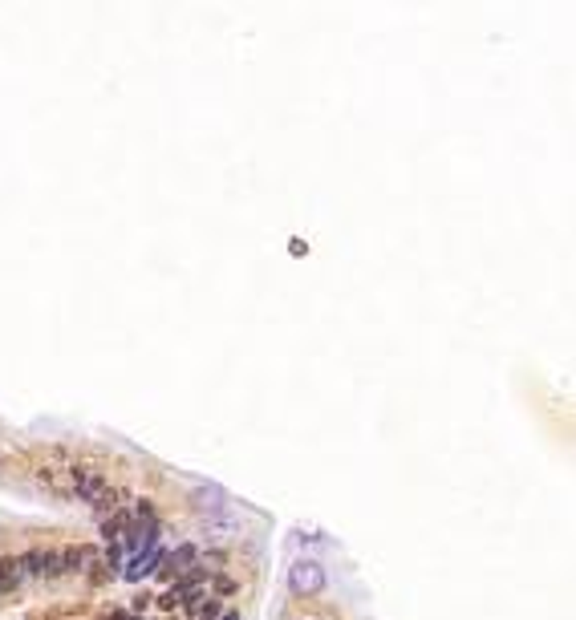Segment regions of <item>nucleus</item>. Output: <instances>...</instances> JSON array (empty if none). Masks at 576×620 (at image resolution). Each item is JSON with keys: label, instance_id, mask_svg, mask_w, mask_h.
<instances>
[{"label": "nucleus", "instance_id": "nucleus-2", "mask_svg": "<svg viewBox=\"0 0 576 620\" xmlns=\"http://www.w3.org/2000/svg\"><path fill=\"white\" fill-rule=\"evenodd\" d=\"M159 559H163V552H159V547H147V555H134V564L122 571V576H126V580H142L147 571H154V564H159Z\"/></svg>", "mask_w": 576, "mask_h": 620}, {"label": "nucleus", "instance_id": "nucleus-4", "mask_svg": "<svg viewBox=\"0 0 576 620\" xmlns=\"http://www.w3.org/2000/svg\"><path fill=\"white\" fill-rule=\"evenodd\" d=\"M195 555H199V552L191 547V543H183V547H179L175 555H166V564H171L175 571H183V568H191V559H195ZM171 568H166V571H171Z\"/></svg>", "mask_w": 576, "mask_h": 620}, {"label": "nucleus", "instance_id": "nucleus-1", "mask_svg": "<svg viewBox=\"0 0 576 620\" xmlns=\"http://www.w3.org/2000/svg\"><path fill=\"white\" fill-rule=\"evenodd\" d=\"M288 584H293V592H321L325 588V571L317 568V564H297L293 568V576H288Z\"/></svg>", "mask_w": 576, "mask_h": 620}, {"label": "nucleus", "instance_id": "nucleus-3", "mask_svg": "<svg viewBox=\"0 0 576 620\" xmlns=\"http://www.w3.org/2000/svg\"><path fill=\"white\" fill-rule=\"evenodd\" d=\"M191 503H195L199 511H212L215 515V511H223V490L219 487H199L195 495H191Z\"/></svg>", "mask_w": 576, "mask_h": 620}, {"label": "nucleus", "instance_id": "nucleus-5", "mask_svg": "<svg viewBox=\"0 0 576 620\" xmlns=\"http://www.w3.org/2000/svg\"><path fill=\"white\" fill-rule=\"evenodd\" d=\"M118 559H122V547L110 543V547H106V571H118Z\"/></svg>", "mask_w": 576, "mask_h": 620}, {"label": "nucleus", "instance_id": "nucleus-6", "mask_svg": "<svg viewBox=\"0 0 576 620\" xmlns=\"http://www.w3.org/2000/svg\"><path fill=\"white\" fill-rule=\"evenodd\" d=\"M223 620H240V616H235V612H228V616H223Z\"/></svg>", "mask_w": 576, "mask_h": 620}]
</instances>
